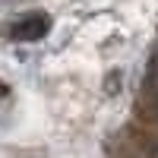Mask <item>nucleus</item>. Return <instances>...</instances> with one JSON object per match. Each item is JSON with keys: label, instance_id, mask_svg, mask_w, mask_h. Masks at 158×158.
I'll return each instance as SVG.
<instances>
[{"label": "nucleus", "instance_id": "nucleus-1", "mask_svg": "<svg viewBox=\"0 0 158 158\" xmlns=\"http://www.w3.org/2000/svg\"><path fill=\"white\" fill-rule=\"evenodd\" d=\"M48 32H51V19L44 13H32V16H22L19 22H13L6 35L13 41H41Z\"/></svg>", "mask_w": 158, "mask_h": 158}, {"label": "nucleus", "instance_id": "nucleus-2", "mask_svg": "<svg viewBox=\"0 0 158 158\" xmlns=\"http://www.w3.org/2000/svg\"><path fill=\"white\" fill-rule=\"evenodd\" d=\"M146 89H149V95L158 101V51L152 54V63H149V73H146Z\"/></svg>", "mask_w": 158, "mask_h": 158}, {"label": "nucleus", "instance_id": "nucleus-3", "mask_svg": "<svg viewBox=\"0 0 158 158\" xmlns=\"http://www.w3.org/2000/svg\"><path fill=\"white\" fill-rule=\"evenodd\" d=\"M149 152H152V158H158V142H149Z\"/></svg>", "mask_w": 158, "mask_h": 158}]
</instances>
